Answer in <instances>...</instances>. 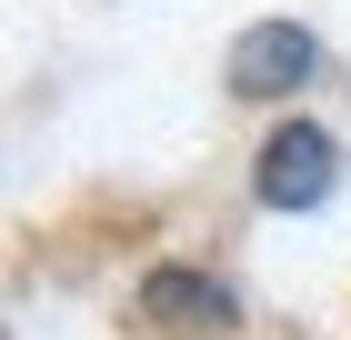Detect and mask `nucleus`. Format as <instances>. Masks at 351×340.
I'll return each mask as SVG.
<instances>
[{"mask_svg":"<svg viewBox=\"0 0 351 340\" xmlns=\"http://www.w3.org/2000/svg\"><path fill=\"white\" fill-rule=\"evenodd\" d=\"M341 181H351V140L322 110H281L251 140V210L261 220H311V210L341 200Z\"/></svg>","mask_w":351,"mask_h":340,"instance_id":"obj_1","label":"nucleus"},{"mask_svg":"<svg viewBox=\"0 0 351 340\" xmlns=\"http://www.w3.org/2000/svg\"><path fill=\"white\" fill-rule=\"evenodd\" d=\"M322 80H331V40L301 21V10H261V21H241L231 51H221V90L241 110H271V120L301 110Z\"/></svg>","mask_w":351,"mask_h":340,"instance_id":"obj_2","label":"nucleus"},{"mask_svg":"<svg viewBox=\"0 0 351 340\" xmlns=\"http://www.w3.org/2000/svg\"><path fill=\"white\" fill-rule=\"evenodd\" d=\"M131 320L151 340H241V290H231V270L211 261H151L131 280Z\"/></svg>","mask_w":351,"mask_h":340,"instance_id":"obj_3","label":"nucleus"}]
</instances>
